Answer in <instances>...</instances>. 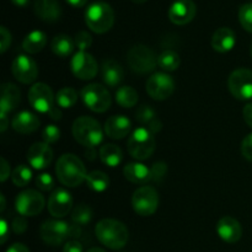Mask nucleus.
Masks as SVG:
<instances>
[{"instance_id": "1", "label": "nucleus", "mask_w": 252, "mask_h": 252, "mask_svg": "<svg viewBox=\"0 0 252 252\" xmlns=\"http://www.w3.org/2000/svg\"><path fill=\"white\" fill-rule=\"evenodd\" d=\"M95 235L102 245L111 250H121L129 239L128 229L122 221L106 218L98 221L95 228Z\"/></svg>"}, {"instance_id": "2", "label": "nucleus", "mask_w": 252, "mask_h": 252, "mask_svg": "<svg viewBox=\"0 0 252 252\" xmlns=\"http://www.w3.org/2000/svg\"><path fill=\"white\" fill-rule=\"evenodd\" d=\"M56 174L59 182L66 187H78L86 180V167L79 157L64 154L58 159Z\"/></svg>"}, {"instance_id": "3", "label": "nucleus", "mask_w": 252, "mask_h": 252, "mask_svg": "<svg viewBox=\"0 0 252 252\" xmlns=\"http://www.w3.org/2000/svg\"><path fill=\"white\" fill-rule=\"evenodd\" d=\"M71 132L74 139L88 149H94L101 144L103 139V130L101 125L88 116L76 118L71 127Z\"/></svg>"}, {"instance_id": "4", "label": "nucleus", "mask_w": 252, "mask_h": 252, "mask_svg": "<svg viewBox=\"0 0 252 252\" xmlns=\"http://www.w3.org/2000/svg\"><path fill=\"white\" fill-rule=\"evenodd\" d=\"M85 22L95 33H106L115 24V12L107 2L95 1L86 9Z\"/></svg>"}, {"instance_id": "5", "label": "nucleus", "mask_w": 252, "mask_h": 252, "mask_svg": "<svg viewBox=\"0 0 252 252\" xmlns=\"http://www.w3.org/2000/svg\"><path fill=\"white\" fill-rule=\"evenodd\" d=\"M157 142L154 134L147 128H137L129 137L127 143V149L130 157L138 161L147 160L154 154Z\"/></svg>"}, {"instance_id": "6", "label": "nucleus", "mask_w": 252, "mask_h": 252, "mask_svg": "<svg viewBox=\"0 0 252 252\" xmlns=\"http://www.w3.org/2000/svg\"><path fill=\"white\" fill-rule=\"evenodd\" d=\"M127 62L129 68L137 74L152 73L158 64V58L152 48L144 44H135L128 51Z\"/></svg>"}, {"instance_id": "7", "label": "nucleus", "mask_w": 252, "mask_h": 252, "mask_svg": "<svg viewBox=\"0 0 252 252\" xmlns=\"http://www.w3.org/2000/svg\"><path fill=\"white\" fill-rule=\"evenodd\" d=\"M80 95L86 107L93 112L103 113L112 105L110 91L101 84H89L83 88Z\"/></svg>"}, {"instance_id": "8", "label": "nucleus", "mask_w": 252, "mask_h": 252, "mask_svg": "<svg viewBox=\"0 0 252 252\" xmlns=\"http://www.w3.org/2000/svg\"><path fill=\"white\" fill-rule=\"evenodd\" d=\"M132 207L140 217H149L159 207V194L152 186H142L135 189L132 196Z\"/></svg>"}, {"instance_id": "9", "label": "nucleus", "mask_w": 252, "mask_h": 252, "mask_svg": "<svg viewBox=\"0 0 252 252\" xmlns=\"http://www.w3.org/2000/svg\"><path fill=\"white\" fill-rule=\"evenodd\" d=\"M228 86L231 95L241 101L252 98V70L240 68L234 70L228 79Z\"/></svg>"}, {"instance_id": "10", "label": "nucleus", "mask_w": 252, "mask_h": 252, "mask_svg": "<svg viewBox=\"0 0 252 252\" xmlns=\"http://www.w3.org/2000/svg\"><path fill=\"white\" fill-rule=\"evenodd\" d=\"M147 93L153 100H167L175 91V81L172 76L166 73H155L148 79L145 84Z\"/></svg>"}, {"instance_id": "11", "label": "nucleus", "mask_w": 252, "mask_h": 252, "mask_svg": "<svg viewBox=\"0 0 252 252\" xmlns=\"http://www.w3.org/2000/svg\"><path fill=\"white\" fill-rule=\"evenodd\" d=\"M15 208L20 216L36 217L43 211L44 197L36 189H26L17 194Z\"/></svg>"}, {"instance_id": "12", "label": "nucleus", "mask_w": 252, "mask_h": 252, "mask_svg": "<svg viewBox=\"0 0 252 252\" xmlns=\"http://www.w3.org/2000/svg\"><path fill=\"white\" fill-rule=\"evenodd\" d=\"M39 235L47 245L58 246L70 238V225L59 219L46 220L41 225Z\"/></svg>"}, {"instance_id": "13", "label": "nucleus", "mask_w": 252, "mask_h": 252, "mask_svg": "<svg viewBox=\"0 0 252 252\" xmlns=\"http://www.w3.org/2000/svg\"><path fill=\"white\" fill-rule=\"evenodd\" d=\"M56 96L51 86L44 83H37L29 91V102L34 111L39 113H49L54 107Z\"/></svg>"}, {"instance_id": "14", "label": "nucleus", "mask_w": 252, "mask_h": 252, "mask_svg": "<svg viewBox=\"0 0 252 252\" xmlns=\"http://www.w3.org/2000/svg\"><path fill=\"white\" fill-rule=\"evenodd\" d=\"M70 66L74 76L80 80H91L97 75V62L94 58L93 54L88 52L79 51L78 53L74 54Z\"/></svg>"}, {"instance_id": "15", "label": "nucleus", "mask_w": 252, "mask_h": 252, "mask_svg": "<svg viewBox=\"0 0 252 252\" xmlns=\"http://www.w3.org/2000/svg\"><path fill=\"white\" fill-rule=\"evenodd\" d=\"M12 75L22 84H32L38 76V66L36 62L27 56H17L11 65Z\"/></svg>"}, {"instance_id": "16", "label": "nucleus", "mask_w": 252, "mask_h": 252, "mask_svg": "<svg viewBox=\"0 0 252 252\" xmlns=\"http://www.w3.org/2000/svg\"><path fill=\"white\" fill-rule=\"evenodd\" d=\"M48 212L53 218L61 219L68 216L73 207L71 194L64 189H57L52 192L48 199Z\"/></svg>"}, {"instance_id": "17", "label": "nucleus", "mask_w": 252, "mask_h": 252, "mask_svg": "<svg viewBox=\"0 0 252 252\" xmlns=\"http://www.w3.org/2000/svg\"><path fill=\"white\" fill-rule=\"evenodd\" d=\"M197 12L193 0H176L169 9V19L177 26L189 24Z\"/></svg>"}, {"instance_id": "18", "label": "nucleus", "mask_w": 252, "mask_h": 252, "mask_svg": "<svg viewBox=\"0 0 252 252\" xmlns=\"http://www.w3.org/2000/svg\"><path fill=\"white\" fill-rule=\"evenodd\" d=\"M27 160L36 170H43L51 165L53 160V150L47 143H34L27 152Z\"/></svg>"}, {"instance_id": "19", "label": "nucleus", "mask_w": 252, "mask_h": 252, "mask_svg": "<svg viewBox=\"0 0 252 252\" xmlns=\"http://www.w3.org/2000/svg\"><path fill=\"white\" fill-rule=\"evenodd\" d=\"M217 233L219 238L228 244H235L243 236V228L239 220L233 217H223L217 224Z\"/></svg>"}, {"instance_id": "20", "label": "nucleus", "mask_w": 252, "mask_h": 252, "mask_svg": "<svg viewBox=\"0 0 252 252\" xmlns=\"http://www.w3.org/2000/svg\"><path fill=\"white\" fill-rule=\"evenodd\" d=\"M132 128V122L126 116H111L105 122V134L111 139H123L127 137Z\"/></svg>"}, {"instance_id": "21", "label": "nucleus", "mask_w": 252, "mask_h": 252, "mask_svg": "<svg viewBox=\"0 0 252 252\" xmlns=\"http://www.w3.org/2000/svg\"><path fill=\"white\" fill-rule=\"evenodd\" d=\"M21 102V93L15 84L5 83L1 85V97H0V113L12 112Z\"/></svg>"}, {"instance_id": "22", "label": "nucleus", "mask_w": 252, "mask_h": 252, "mask_svg": "<svg viewBox=\"0 0 252 252\" xmlns=\"http://www.w3.org/2000/svg\"><path fill=\"white\" fill-rule=\"evenodd\" d=\"M236 36L229 27H220L212 36V47L218 53H226L235 47Z\"/></svg>"}, {"instance_id": "23", "label": "nucleus", "mask_w": 252, "mask_h": 252, "mask_svg": "<svg viewBox=\"0 0 252 252\" xmlns=\"http://www.w3.org/2000/svg\"><path fill=\"white\" fill-rule=\"evenodd\" d=\"M39 118L30 111H22L12 118L11 126L14 130L21 134H30L39 128Z\"/></svg>"}, {"instance_id": "24", "label": "nucleus", "mask_w": 252, "mask_h": 252, "mask_svg": "<svg viewBox=\"0 0 252 252\" xmlns=\"http://www.w3.org/2000/svg\"><path fill=\"white\" fill-rule=\"evenodd\" d=\"M34 12L46 22H56L62 15V7L57 0H36Z\"/></svg>"}, {"instance_id": "25", "label": "nucleus", "mask_w": 252, "mask_h": 252, "mask_svg": "<svg viewBox=\"0 0 252 252\" xmlns=\"http://www.w3.org/2000/svg\"><path fill=\"white\" fill-rule=\"evenodd\" d=\"M125 177L135 185H145L152 181V171L142 162H129L123 169Z\"/></svg>"}, {"instance_id": "26", "label": "nucleus", "mask_w": 252, "mask_h": 252, "mask_svg": "<svg viewBox=\"0 0 252 252\" xmlns=\"http://www.w3.org/2000/svg\"><path fill=\"white\" fill-rule=\"evenodd\" d=\"M125 78L122 65L115 59H106L102 64V79L105 84L111 88L120 85Z\"/></svg>"}, {"instance_id": "27", "label": "nucleus", "mask_w": 252, "mask_h": 252, "mask_svg": "<svg viewBox=\"0 0 252 252\" xmlns=\"http://www.w3.org/2000/svg\"><path fill=\"white\" fill-rule=\"evenodd\" d=\"M74 48H75V42L68 34H57L51 42L52 52L61 58H66V57L70 56Z\"/></svg>"}, {"instance_id": "28", "label": "nucleus", "mask_w": 252, "mask_h": 252, "mask_svg": "<svg viewBox=\"0 0 252 252\" xmlns=\"http://www.w3.org/2000/svg\"><path fill=\"white\" fill-rule=\"evenodd\" d=\"M47 44V36L44 32L38 31H32L27 34L22 42V48L25 52L30 54H36L41 52L42 49L46 47Z\"/></svg>"}, {"instance_id": "29", "label": "nucleus", "mask_w": 252, "mask_h": 252, "mask_svg": "<svg viewBox=\"0 0 252 252\" xmlns=\"http://www.w3.org/2000/svg\"><path fill=\"white\" fill-rule=\"evenodd\" d=\"M98 157L103 164L110 167L118 166L123 159L122 150L116 144H105L103 147H101Z\"/></svg>"}, {"instance_id": "30", "label": "nucleus", "mask_w": 252, "mask_h": 252, "mask_svg": "<svg viewBox=\"0 0 252 252\" xmlns=\"http://www.w3.org/2000/svg\"><path fill=\"white\" fill-rule=\"evenodd\" d=\"M139 96L132 86H122L116 91V101L123 108H132L138 103Z\"/></svg>"}, {"instance_id": "31", "label": "nucleus", "mask_w": 252, "mask_h": 252, "mask_svg": "<svg viewBox=\"0 0 252 252\" xmlns=\"http://www.w3.org/2000/svg\"><path fill=\"white\" fill-rule=\"evenodd\" d=\"M86 185L90 187L91 189L96 192H103L108 189L110 186V177L107 174L100 170H94V171L89 172L85 180Z\"/></svg>"}, {"instance_id": "32", "label": "nucleus", "mask_w": 252, "mask_h": 252, "mask_svg": "<svg viewBox=\"0 0 252 252\" xmlns=\"http://www.w3.org/2000/svg\"><path fill=\"white\" fill-rule=\"evenodd\" d=\"M158 64L162 70L174 71L180 66V56L175 51L166 49L158 57Z\"/></svg>"}, {"instance_id": "33", "label": "nucleus", "mask_w": 252, "mask_h": 252, "mask_svg": "<svg viewBox=\"0 0 252 252\" xmlns=\"http://www.w3.org/2000/svg\"><path fill=\"white\" fill-rule=\"evenodd\" d=\"M78 93L73 88H62L56 95V102L62 108H70L78 101Z\"/></svg>"}, {"instance_id": "34", "label": "nucleus", "mask_w": 252, "mask_h": 252, "mask_svg": "<svg viewBox=\"0 0 252 252\" xmlns=\"http://www.w3.org/2000/svg\"><path fill=\"white\" fill-rule=\"evenodd\" d=\"M93 218V209L85 203H80L71 212V219L78 225H86Z\"/></svg>"}, {"instance_id": "35", "label": "nucleus", "mask_w": 252, "mask_h": 252, "mask_svg": "<svg viewBox=\"0 0 252 252\" xmlns=\"http://www.w3.org/2000/svg\"><path fill=\"white\" fill-rule=\"evenodd\" d=\"M32 179V171L26 165H19L14 169L11 174V180L15 186L25 187L30 184Z\"/></svg>"}, {"instance_id": "36", "label": "nucleus", "mask_w": 252, "mask_h": 252, "mask_svg": "<svg viewBox=\"0 0 252 252\" xmlns=\"http://www.w3.org/2000/svg\"><path fill=\"white\" fill-rule=\"evenodd\" d=\"M239 21L244 30L252 33V2L244 4L239 10Z\"/></svg>"}, {"instance_id": "37", "label": "nucleus", "mask_w": 252, "mask_h": 252, "mask_svg": "<svg viewBox=\"0 0 252 252\" xmlns=\"http://www.w3.org/2000/svg\"><path fill=\"white\" fill-rule=\"evenodd\" d=\"M135 116H137L138 122H139L142 126H145V127H148V126H149L155 118H158L157 115H155V111L153 110L150 106H147V105L138 108Z\"/></svg>"}, {"instance_id": "38", "label": "nucleus", "mask_w": 252, "mask_h": 252, "mask_svg": "<svg viewBox=\"0 0 252 252\" xmlns=\"http://www.w3.org/2000/svg\"><path fill=\"white\" fill-rule=\"evenodd\" d=\"M74 42H75V47L79 51L86 52V49L90 48L91 44H93V37H91V34L89 32L80 31L76 33Z\"/></svg>"}, {"instance_id": "39", "label": "nucleus", "mask_w": 252, "mask_h": 252, "mask_svg": "<svg viewBox=\"0 0 252 252\" xmlns=\"http://www.w3.org/2000/svg\"><path fill=\"white\" fill-rule=\"evenodd\" d=\"M59 138H61V129L54 125H48L42 132V139L47 144L58 142Z\"/></svg>"}, {"instance_id": "40", "label": "nucleus", "mask_w": 252, "mask_h": 252, "mask_svg": "<svg viewBox=\"0 0 252 252\" xmlns=\"http://www.w3.org/2000/svg\"><path fill=\"white\" fill-rule=\"evenodd\" d=\"M36 186L38 187L41 191L48 192L53 189L54 187V180L49 174H41L36 177Z\"/></svg>"}, {"instance_id": "41", "label": "nucleus", "mask_w": 252, "mask_h": 252, "mask_svg": "<svg viewBox=\"0 0 252 252\" xmlns=\"http://www.w3.org/2000/svg\"><path fill=\"white\" fill-rule=\"evenodd\" d=\"M150 171H152V181L160 182L166 175L167 165L162 161L155 162L152 169H150Z\"/></svg>"}, {"instance_id": "42", "label": "nucleus", "mask_w": 252, "mask_h": 252, "mask_svg": "<svg viewBox=\"0 0 252 252\" xmlns=\"http://www.w3.org/2000/svg\"><path fill=\"white\" fill-rule=\"evenodd\" d=\"M11 44V33L6 27H0V52L5 53Z\"/></svg>"}, {"instance_id": "43", "label": "nucleus", "mask_w": 252, "mask_h": 252, "mask_svg": "<svg viewBox=\"0 0 252 252\" xmlns=\"http://www.w3.org/2000/svg\"><path fill=\"white\" fill-rule=\"evenodd\" d=\"M241 154L246 160L252 162V133L244 138L241 143Z\"/></svg>"}, {"instance_id": "44", "label": "nucleus", "mask_w": 252, "mask_h": 252, "mask_svg": "<svg viewBox=\"0 0 252 252\" xmlns=\"http://www.w3.org/2000/svg\"><path fill=\"white\" fill-rule=\"evenodd\" d=\"M27 229V220L24 216H19L12 220V230L16 234H24Z\"/></svg>"}, {"instance_id": "45", "label": "nucleus", "mask_w": 252, "mask_h": 252, "mask_svg": "<svg viewBox=\"0 0 252 252\" xmlns=\"http://www.w3.org/2000/svg\"><path fill=\"white\" fill-rule=\"evenodd\" d=\"M10 176V166L5 158L0 159V181L5 182Z\"/></svg>"}, {"instance_id": "46", "label": "nucleus", "mask_w": 252, "mask_h": 252, "mask_svg": "<svg viewBox=\"0 0 252 252\" xmlns=\"http://www.w3.org/2000/svg\"><path fill=\"white\" fill-rule=\"evenodd\" d=\"M63 252H83V245L79 241L71 240L64 245Z\"/></svg>"}, {"instance_id": "47", "label": "nucleus", "mask_w": 252, "mask_h": 252, "mask_svg": "<svg viewBox=\"0 0 252 252\" xmlns=\"http://www.w3.org/2000/svg\"><path fill=\"white\" fill-rule=\"evenodd\" d=\"M243 116H244V120H245V122L248 123L249 127L252 128V102L248 103V105L244 107Z\"/></svg>"}, {"instance_id": "48", "label": "nucleus", "mask_w": 252, "mask_h": 252, "mask_svg": "<svg viewBox=\"0 0 252 252\" xmlns=\"http://www.w3.org/2000/svg\"><path fill=\"white\" fill-rule=\"evenodd\" d=\"M161 128H162L161 121H160L159 118H155V120L153 121V122L150 123L149 126H148L147 129L150 130V132H152L153 134H155V133L160 132V130H161Z\"/></svg>"}, {"instance_id": "49", "label": "nucleus", "mask_w": 252, "mask_h": 252, "mask_svg": "<svg viewBox=\"0 0 252 252\" xmlns=\"http://www.w3.org/2000/svg\"><path fill=\"white\" fill-rule=\"evenodd\" d=\"M6 252H30L29 248L27 246H25L24 244H14V245L10 246L9 249H7Z\"/></svg>"}, {"instance_id": "50", "label": "nucleus", "mask_w": 252, "mask_h": 252, "mask_svg": "<svg viewBox=\"0 0 252 252\" xmlns=\"http://www.w3.org/2000/svg\"><path fill=\"white\" fill-rule=\"evenodd\" d=\"M0 229H1V233H0V238H1V244H4L7 239V223L5 219L0 220Z\"/></svg>"}, {"instance_id": "51", "label": "nucleus", "mask_w": 252, "mask_h": 252, "mask_svg": "<svg viewBox=\"0 0 252 252\" xmlns=\"http://www.w3.org/2000/svg\"><path fill=\"white\" fill-rule=\"evenodd\" d=\"M48 115H49V117H51L52 120H54V121H59L62 118L61 110H59L58 107H56V106H54V107L52 108V111L48 113Z\"/></svg>"}, {"instance_id": "52", "label": "nucleus", "mask_w": 252, "mask_h": 252, "mask_svg": "<svg viewBox=\"0 0 252 252\" xmlns=\"http://www.w3.org/2000/svg\"><path fill=\"white\" fill-rule=\"evenodd\" d=\"M65 1L74 7H83L88 2V0H65Z\"/></svg>"}, {"instance_id": "53", "label": "nucleus", "mask_w": 252, "mask_h": 252, "mask_svg": "<svg viewBox=\"0 0 252 252\" xmlns=\"http://www.w3.org/2000/svg\"><path fill=\"white\" fill-rule=\"evenodd\" d=\"M7 128V117L4 113H0V130L5 132Z\"/></svg>"}, {"instance_id": "54", "label": "nucleus", "mask_w": 252, "mask_h": 252, "mask_svg": "<svg viewBox=\"0 0 252 252\" xmlns=\"http://www.w3.org/2000/svg\"><path fill=\"white\" fill-rule=\"evenodd\" d=\"M12 4L16 5V6H20V7H24V6H27L30 2V0H11Z\"/></svg>"}, {"instance_id": "55", "label": "nucleus", "mask_w": 252, "mask_h": 252, "mask_svg": "<svg viewBox=\"0 0 252 252\" xmlns=\"http://www.w3.org/2000/svg\"><path fill=\"white\" fill-rule=\"evenodd\" d=\"M0 199H1V207H0V211H4L5 209V197L4 194H0Z\"/></svg>"}, {"instance_id": "56", "label": "nucleus", "mask_w": 252, "mask_h": 252, "mask_svg": "<svg viewBox=\"0 0 252 252\" xmlns=\"http://www.w3.org/2000/svg\"><path fill=\"white\" fill-rule=\"evenodd\" d=\"M86 252H106V251L102 250V249H100V248H93V249H90V250H88Z\"/></svg>"}, {"instance_id": "57", "label": "nucleus", "mask_w": 252, "mask_h": 252, "mask_svg": "<svg viewBox=\"0 0 252 252\" xmlns=\"http://www.w3.org/2000/svg\"><path fill=\"white\" fill-rule=\"evenodd\" d=\"M132 1L134 2V4H144L147 0H132Z\"/></svg>"}, {"instance_id": "58", "label": "nucleus", "mask_w": 252, "mask_h": 252, "mask_svg": "<svg viewBox=\"0 0 252 252\" xmlns=\"http://www.w3.org/2000/svg\"><path fill=\"white\" fill-rule=\"evenodd\" d=\"M250 54H251V57H252V42H251V44H250Z\"/></svg>"}]
</instances>
